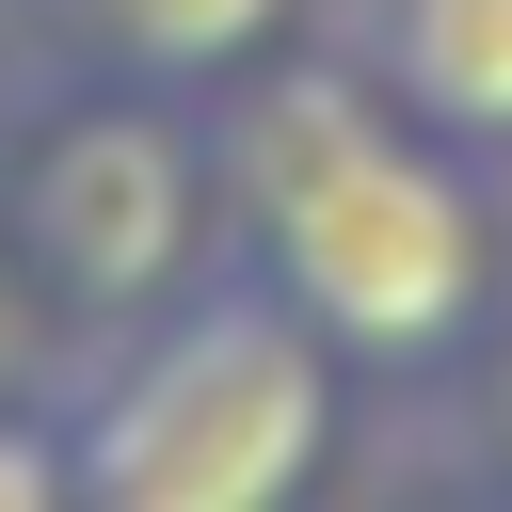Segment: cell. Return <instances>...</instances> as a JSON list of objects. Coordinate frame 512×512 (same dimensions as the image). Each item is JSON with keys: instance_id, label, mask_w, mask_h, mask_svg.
I'll return each instance as SVG.
<instances>
[{"instance_id": "5", "label": "cell", "mask_w": 512, "mask_h": 512, "mask_svg": "<svg viewBox=\"0 0 512 512\" xmlns=\"http://www.w3.org/2000/svg\"><path fill=\"white\" fill-rule=\"evenodd\" d=\"M48 32H64V64H96V80H144V96L224 112L240 80H272V64L320 32V0H48Z\"/></svg>"}, {"instance_id": "7", "label": "cell", "mask_w": 512, "mask_h": 512, "mask_svg": "<svg viewBox=\"0 0 512 512\" xmlns=\"http://www.w3.org/2000/svg\"><path fill=\"white\" fill-rule=\"evenodd\" d=\"M464 400H480V448H496V480H512V304L480 320V352H464Z\"/></svg>"}, {"instance_id": "1", "label": "cell", "mask_w": 512, "mask_h": 512, "mask_svg": "<svg viewBox=\"0 0 512 512\" xmlns=\"http://www.w3.org/2000/svg\"><path fill=\"white\" fill-rule=\"evenodd\" d=\"M208 160H224V240L320 320V352L352 384H448L480 352V320L512 304L496 160L432 144L320 32L208 112Z\"/></svg>"}, {"instance_id": "6", "label": "cell", "mask_w": 512, "mask_h": 512, "mask_svg": "<svg viewBox=\"0 0 512 512\" xmlns=\"http://www.w3.org/2000/svg\"><path fill=\"white\" fill-rule=\"evenodd\" d=\"M0 512H80V496H64V432H48V384H0Z\"/></svg>"}, {"instance_id": "4", "label": "cell", "mask_w": 512, "mask_h": 512, "mask_svg": "<svg viewBox=\"0 0 512 512\" xmlns=\"http://www.w3.org/2000/svg\"><path fill=\"white\" fill-rule=\"evenodd\" d=\"M320 48L400 96L432 144L512 160V0H320Z\"/></svg>"}, {"instance_id": "2", "label": "cell", "mask_w": 512, "mask_h": 512, "mask_svg": "<svg viewBox=\"0 0 512 512\" xmlns=\"http://www.w3.org/2000/svg\"><path fill=\"white\" fill-rule=\"evenodd\" d=\"M336 400H352V368L240 240H208L144 320L64 336V368H48L80 512H304L336 464Z\"/></svg>"}, {"instance_id": "3", "label": "cell", "mask_w": 512, "mask_h": 512, "mask_svg": "<svg viewBox=\"0 0 512 512\" xmlns=\"http://www.w3.org/2000/svg\"><path fill=\"white\" fill-rule=\"evenodd\" d=\"M208 240H224V160H208V112L192 96H144V80L64 64L0 128V256L32 272V304L64 336L144 320Z\"/></svg>"}]
</instances>
